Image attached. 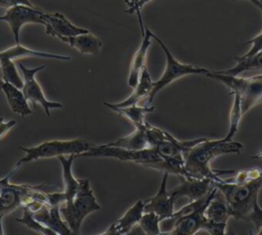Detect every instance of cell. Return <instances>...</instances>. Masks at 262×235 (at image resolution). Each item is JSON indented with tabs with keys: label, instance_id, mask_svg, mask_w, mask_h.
Here are the masks:
<instances>
[{
	"label": "cell",
	"instance_id": "10",
	"mask_svg": "<svg viewBox=\"0 0 262 235\" xmlns=\"http://www.w3.org/2000/svg\"><path fill=\"white\" fill-rule=\"evenodd\" d=\"M18 67L23 74L24 85H23V92L28 99V101L33 102L34 104H39L43 107L45 113L49 116L51 108H62L63 105L57 101H50L45 97L43 90L36 79V74L39 70L45 68V65H40L37 67H27L21 62H18Z\"/></svg>",
	"mask_w": 262,
	"mask_h": 235
},
{
	"label": "cell",
	"instance_id": "24",
	"mask_svg": "<svg viewBox=\"0 0 262 235\" xmlns=\"http://www.w3.org/2000/svg\"><path fill=\"white\" fill-rule=\"evenodd\" d=\"M27 56H33V57H41V58H49V59H57V60H71L70 56L67 55H60V54H54V53H48L43 51H37L30 48H27L23 45L15 44L14 46L7 48L0 52V59L1 58H9V59H15L19 57H27Z\"/></svg>",
	"mask_w": 262,
	"mask_h": 235
},
{
	"label": "cell",
	"instance_id": "17",
	"mask_svg": "<svg viewBox=\"0 0 262 235\" xmlns=\"http://www.w3.org/2000/svg\"><path fill=\"white\" fill-rule=\"evenodd\" d=\"M34 217L46 227L54 231L56 235L73 234L72 230L62 219L58 205H50L49 203H45L38 212L34 213Z\"/></svg>",
	"mask_w": 262,
	"mask_h": 235
},
{
	"label": "cell",
	"instance_id": "22",
	"mask_svg": "<svg viewBox=\"0 0 262 235\" xmlns=\"http://www.w3.org/2000/svg\"><path fill=\"white\" fill-rule=\"evenodd\" d=\"M103 104L110 109L114 110L115 112H118L124 118H126L135 128L143 127L146 123L145 115L155 110V107L149 105L138 106L137 104H133L128 106H117L115 105V103L108 102H103Z\"/></svg>",
	"mask_w": 262,
	"mask_h": 235
},
{
	"label": "cell",
	"instance_id": "20",
	"mask_svg": "<svg viewBox=\"0 0 262 235\" xmlns=\"http://www.w3.org/2000/svg\"><path fill=\"white\" fill-rule=\"evenodd\" d=\"M56 38L69 44L70 47L77 49L82 54H96L102 47L101 40L90 32L70 37L58 36Z\"/></svg>",
	"mask_w": 262,
	"mask_h": 235
},
{
	"label": "cell",
	"instance_id": "14",
	"mask_svg": "<svg viewBox=\"0 0 262 235\" xmlns=\"http://www.w3.org/2000/svg\"><path fill=\"white\" fill-rule=\"evenodd\" d=\"M181 183L175 188L169 190V193L174 201L179 197H186L188 202L205 197L214 187V180L196 179L179 177Z\"/></svg>",
	"mask_w": 262,
	"mask_h": 235
},
{
	"label": "cell",
	"instance_id": "29",
	"mask_svg": "<svg viewBox=\"0 0 262 235\" xmlns=\"http://www.w3.org/2000/svg\"><path fill=\"white\" fill-rule=\"evenodd\" d=\"M15 221L20 223V224H24L26 227H28L29 229H31V230L39 233V234H46V235L54 234V235H56L54 231H52L51 229L46 227L44 224L39 222L34 217V214L26 206H23V216H21V218H15Z\"/></svg>",
	"mask_w": 262,
	"mask_h": 235
},
{
	"label": "cell",
	"instance_id": "11",
	"mask_svg": "<svg viewBox=\"0 0 262 235\" xmlns=\"http://www.w3.org/2000/svg\"><path fill=\"white\" fill-rule=\"evenodd\" d=\"M205 217L206 225L204 230L207 233L226 234L227 221L231 216L228 204L218 188L206 206Z\"/></svg>",
	"mask_w": 262,
	"mask_h": 235
},
{
	"label": "cell",
	"instance_id": "13",
	"mask_svg": "<svg viewBox=\"0 0 262 235\" xmlns=\"http://www.w3.org/2000/svg\"><path fill=\"white\" fill-rule=\"evenodd\" d=\"M217 187L214 185L212 190L210 191L207 200L200 205L194 210L176 219L172 223V229L170 231L171 234H188L192 235L198 233L201 230H204L206 225V217H205V209L210 201V199L213 197V195L216 193Z\"/></svg>",
	"mask_w": 262,
	"mask_h": 235
},
{
	"label": "cell",
	"instance_id": "35",
	"mask_svg": "<svg viewBox=\"0 0 262 235\" xmlns=\"http://www.w3.org/2000/svg\"><path fill=\"white\" fill-rule=\"evenodd\" d=\"M149 1L151 0H139L137 5H136V8H135V13L137 14V17H138V20H139V25H140V30H141V34L144 33V27H143V22H142V19H141V14H140V9L146 4L148 3Z\"/></svg>",
	"mask_w": 262,
	"mask_h": 235
},
{
	"label": "cell",
	"instance_id": "5",
	"mask_svg": "<svg viewBox=\"0 0 262 235\" xmlns=\"http://www.w3.org/2000/svg\"><path fill=\"white\" fill-rule=\"evenodd\" d=\"M79 190L75 198L69 203L59 205L62 219L66 221L73 234H80L84 219L93 212L99 210L100 205L90 187L89 178L79 179Z\"/></svg>",
	"mask_w": 262,
	"mask_h": 235
},
{
	"label": "cell",
	"instance_id": "23",
	"mask_svg": "<svg viewBox=\"0 0 262 235\" xmlns=\"http://www.w3.org/2000/svg\"><path fill=\"white\" fill-rule=\"evenodd\" d=\"M154 87V81L150 78V75L147 70L146 65L142 68L138 82L134 86L133 92L123 101L119 103H115L117 106H128V105H133L137 104L140 100L144 99L145 97L148 98L151 90Z\"/></svg>",
	"mask_w": 262,
	"mask_h": 235
},
{
	"label": "cell",
	"instance_id": "31",
	"mask_svg": "<svg viewBox=\"0 0 262 235\" xmlns=\"http://www.w3.org/2000/svg\"><path fill=\"white\" fill-rule=\"evenodd\" d=\"M261 176H262V170L259 168H254V169L238 171L233 177L224 179V181L228 183H233V184H245L253 180H256Z\"/></svg>",
	"mask_w": 262,
	"mask_h": 235
},
{
	"label": "cell",
	"instance_id": "28",
	"mask_svg": "<svg viewBox=\"0 0 262 235\" xmlns=\"http://www.w3.org/2000/svg\"><path fill=\"white\" fill-rule=\"evenodd\" d=\"M0 67H1V74L4 82H8L20 89L23 88L24 79L18 74V70L12 59L1 58Z\"/></svg>",
	"mask_w": 262,
	"mask_h": 235
},
{
	"label": "cell",
	"instance_id": "21",
	"mask_svg": "<svg viewBox=\"0 0 262 235\" xmlns=\"http://www.w3.org/2000/svg\"><path fill=\"white\" fill-rule=\"evenodd\" d=\"M1 91L4 93L11 110L21 116H26L32 113L29 106L28 99L26 98L23 90L8 82H3Z\"/></svg>",
	"mask_w": 262,
	"mask_h": 235
},
{
	"label": "cell",
	"instance_id": "6",
	"mask_svg": "<svg viewBox=\"0 0 262 235\" xmlns=\"http://www.w3.org/2000/svg\"><path fill=\"white\" fill-rule=\"evenodd\" d=\"M206 77L221 82L228 88L230 94L237 93L241 96L244 113L262 102V75L243 78L210 70Z\"/></svg>",
	"mask_w": 262,
	"mask_h": 235
},
{
	"label": "cell",
	"instance_id": "39",
	"mask_svg": "<svg viewBox=\"0 0 262 235\" xmlns=\"http://www.w3.org/2000/svg\"><path fill=\"white\" fill-rule=\"evenodd\" d=\"M3 78H2V74H1V67H0V90H1V86L3 84Z\"/></svg>",
	"mask_w": 262,
	"mask_h": 235
},
{
	"label": "cell",
	"instance_id": "25",
	"mask_svg": "<svg viewBox=\"0 0 262 235\" xmlns=\"http://www.w3.org/2000/svg\"><path fill=\"white\" fill-rule=\"evenodd\" d=\"M145 126H146V123L143 127L135 128V130L131 134L106 144L125 148V149H130V150H140V149L147 148L149 146H148V141H147V136L145 131Z\"/></svg>",
	"mask_w": 262,
	"mask_h": 235
},
{
	"label": "cell",
	"instance_id": "26",
	"mask_svg": "<svg viewBox=\"0 0 262 235\" xmlns=\"http://www.w3.org/2000/svg\"><path fill=\"white\" fill-rule=\"evenodd\" d=\"M236 64L230 68L222 69V70H216L220 74L225 75H231V76H239L242 73L246 70H255V69H261L262 70V49L259 50L257 53L244 57V56H236L235 57Z\"/></svg>",
	"mask_w": 262,
	"mask_h": 235
},
{
	"label": "cell",
	"instance_id": "8",
	"mask_svg": "<svg viewBox=\"0 0 262 235\" xmlns=\"http://www.w3.org/2000/svg\"><path fill=\"white\" fill-rule=\"evenodd\" d=\"M152 39H155L161 48L163 49L165 56H166V66L165 69L160 77L159 80L154 82V87L152 90L147 98V103H151L156 95L163 90L165 87H167L169 84L174 82L177 79H180L184 76L188 75H204L206 76L210 69L205 68V67H200V66H194L192 64H187V63H182L178 61L174 55L171 53V51L168 49V47L165 45V43L157 37L155 34H152Z\"/></svg>",
	"mask_w": 262,
	"mask_h": 235
},
{
	"label": "cell",
	"instance_id": "2",
	"mask_svg": "<svg viewBox=\"0 0 262 235\" xmlns=\"http://www.w3.org/2000/svg\"><path fill=\"white\" fill-rule=\"evenodd\" d=\"M243 144L236 141H224L223 139L210 140L206 138L187 152L184 153V168L188 178L211 179L221 181L219 174H231L234 171L213 170L210 166L211 161L219 155L226 153H239Z\"/></svg>",
	"mask_w": 262,
	"mask_h": 235
},
{
	"label": "cell",
	"instance_id": "16",
	"mask_svg": "<svg viewBox=\"0 0 262 235\" xmlns=\"http://www.w3.org/2000/svg\"><path fill=\"white\" fill-rule=\"evenodd\" d=\"M45 20H46V25H45L46 34L55 38L58 36L70 37V36L89 33L87 29L80 28L72 24L63 14L59 12L45 13Z\"/></svg>",
	"mask_w": 262,
	"mask_h": 235
},
{
	"label": "cell",
	"instance_id": "9",
	"mask_svg": "<svg viewBox=\"0 0 262 235\" xmlns=\"http://www.w3.org/2000/svg\"><path fill=\"white\" fill-rule=\"evenodd\" d=\"M45 13L36 7L28 5H16L6 9L3 15H0V20L6 21L10 27L15 44H19L20 29L27 24H39L45 27Z\"/></svg>",
	"mask_w": 262,
	"mask_h": 235
},
{
	"label": "cell",
	"instance_id": "1",
	"mask_svg": "<svg viewBox=\"0 0 262 235\" xmlns=\"http://www.w3.org/2000/svg\"><path fill=\"white\" fill-rule=\"evenodd\" d=\"M214 185L224 196L230 216L236 220L249 221L255 225L256 233L262 234V208L258 203V193L262 187V176L245 184L214 181Z\"/></svg>",
	"mask_w": 262,
	"mask_h": 235
},
{
	"label": "cell",
	"instance_id": "27",
	"mask_svg": "<svg viewBox=\"0 0 262 235\" xmlns=\"http://www.w3.org/2000/svg\"><path fill=\"white\" fill-rule=\"evenodd\" d=\"M233 101L229 113V128L227 134L222 138L224 141H231L238 130L241 119L244 114L242 109L241 96L237 93H233Z\"/></svg>",
	"mask_w": 262,
	"mask_h": 235
},
{
	"label": "cell",
	"instance_id": "3",
	"mask_svg": "<svg viewBox=\"0 0 262 235\" xmlns=\"http://www.w3.org/2000/svg\"><path fill=\"white\" fill-rule=\"evenodd\" d=\"M17 169L13 166L11 171L0 179V234H3L2 219L5 215L15 210L18 207L26 206L33 200H43L47 202L46 194L42 185L11 184L10 177Z\"/></svg>",
	"mask_w": 262,
	"mask_h": 235
},
{
	"label": "cell",
	"instance_id": "7",
	"mask_svg": "<svg viewBox=\"0 0 262 235\" xmlns=\"http://www.w3.org/2000/svg\"><path fill=\"white\" fill-rule=\"evenodd\" d=\"M91 148V144L82 138L72 140H49L42 142L36 146L19 147L26 155L20 158L14 167L18 169L21 165L37 160L40 158H49L59 155L76 154L77 157L80 153L85 152Z\"/></svg>",
	"mask_w": 262,
	"mask_h": 235
},
{
	"label": "cell",
	"instance_id": "37",
	"mask_svg": "<svg viewBox=\"0 0 262 235\" xmlns=\"http://www.w3.org/2000/svg\"><path fill=\"white\" fill-rule=\"evenodd\" d=\"M254 5H256L257 7H259L261 9L262 12V0H250Z\"/></svg>",
	"mask_w": 262,
	"mask_h": 235
},
{
	"label": "cell",
	"instance_id": "15",
	"mask_svg": "<svg viewBox=\"0 0 262 235\" xmlns=\"http://www.w3.org/2000/svg\"><path fill=\"white\" fill-rule=\"evenodd\" d=\"M168 175V173H164L162 182L156 195L144 201V212L156 213L161 218L162 221L172 217V215L175 212V201L172 199L169 191L167 190Z\"/></svg>",
	"mask_w": 262,
	"mask_h": 235
},
{
	"label": "cell",
	"instance_id": "36",
	"mask_svg": "<svg viewBox=\"0 0 262 235\" xmlns=\"http://www.w3.org/2000/svg\"><path fill=\"white\" fill-rule=\"evenodd\" d=\"M139 0H130V3L128 5L129 9H128V12L129 13H135V8H136V5L138 3Z\"/></svg>",
	"mask_w": 262,
	"mask_h": 235
},
{
	"label": "cell",
	"instance_id": "4",
	"mask_svg": "<svg viewBox=\"0 0 262 235\" xmlns=\"http://www.w3.org/2000/svg\"><path fill=\"white\" fill-rule=\"evenodd\" d=\"M78 156L87 157H112L124 161H132L140 166L155 169L163 173L166 172L167 161L155 148L147 147L140 150H130L107 144L91 146L85 152L80 153Z\"/></svg>",
	"mask_w": 262,
	"mask_h": 235
},
{
	"label": "cell",
	"instance_id": "12",
	"mask_svg": "<svg viewBox=\"0 0 262 235\" xmlns=\"http://www.w3.org/2000/svg\"><path fill=\"white\" fill-rule=\"evenodd\" d=\"M77 157L76 154H71L68 157L66 155H59L57 156L59 162L62 167V176H63V185L64 189L62 192H47V203L50 205H60L62 203H69L71 202L78 190H79V179H76L73 175L72 167L74 159Z\"/></svg>",
	"mask_w": 262,
	"mask_h": 235
},
{
	"label": "cell",
	"instance_id": "33",
	"mask_svg": "<svg viewBox=\"0 0 262 235\" xmlns=\"http://www.w3.org/2000/svg\"><path fill=\"white\" fill-rule=\"evenodd\" d=\"M16 5H28V6L35 7L30 0H0V7L6 8V9Z\"/></svg>",
	"mask_w": 262,
	"mask_h": 235
},
{
	"label": "cell",
	"instance_id": "34",
	"mask_svg": "<svg viewBox=\"0 0 262 235\" xmlns=\"http://www.w3.org/2000/svg\"><path fill=\"white\" fill-rule=\"evenodd\" d=\"M16 122L14 120L4 121L3 118H0V139H2L14 126Z\"/></svg>",
	"mask_w": 262,
	"mask_h": 235
},
{
	"label": "cell",
	"instance_id": "38",
	"mask_svg": "<svg viewBox=\"0 0 262 235\" xmlns=\"http://www.w3.org/2000/svg\"><path fill=\"white\" fill-rule=\"evenodd\" d=\"M251 158H253V159H262V151H260V152H258V153L252 155Z\"/></svg>",
	"mask_w": 262,
	"mask_h": 235
},
{
	"label": "cell",
	"instance_id": "41",
	"mask_svg": "<svg viewBox=\"0 0 262 235\" xmlns=\"http://www.w3.org/2000/svg\"><path fill=\"white\" fill-rule=\"evenodd\" d=\"M232 1H236V0H232Z\"/></svg>",
	"mask_w": 262,
	"mask_h": 235
},
{
	"label": "cell",
	"instance_id": "32",
	"mask_svg": "<svg viewBox=\"0 0 262 235\" xmlns=\"http://www.w3.org/2000/svg\"><path fill=\"white\" fill-rule=\"evenodd\" d=\"M245 44H250L251 47L250 49L242 56L244 57H248V56H251L255 53H257L259 50L262 49V32L260 34H258L257 36H255L254 38L248 40L247 42H245Z\"/></svg>",
	"mask_w": 262,
	"mask_h": 235
},
{
	"label": "cell",
	"instance_id": "19",
	"mask_svg": "<svg viewBox=\"0 0 262 235\" xmlns=\"http://www.w3.org/2000/svg\"><path fill=\"white\" fill-rule=\"evenodd\" d=\"M152 32L148 28H144V33L142 34V40L141 43L136 50L131 64H130V69H129V75H128V85L130 87H133L137 84L140 73L142 68L145 66V59H146V54L147 50L151 45V39H152Z\"/></svg>",
	"mask_w": 262,
	"mask_h": 235
},
{
	"label": "cell",
	"instance_id": "40",
	"mask_svg": "<svg viewBox=\"0 0 262 235\" xmlns=\"http://www.w3.org/2000/svg\"><path fill=\"white\" fill-rule=\"evenodd\" d=\"M125 1V3L127 4V5H129V3H130V0H124Z\"/></svg>",
	"mask_w": 262,
	"mask_h": 235
},
{
	"label": "cell",
	"instance_id": "30",
	"mask_svg": "<svg viewBox=\"0 0 262 235\" xmlns=\"http://www.w3.org/2000/svg\"><path fill=\"white\" fill-rule=\"evenodd\" d=\"M161 222V218L156 213L144 212L138 224L145 234H163Z\"/></svg>",
	"mask_w": 262,
	"mask_h": 235
},
{
	"label": "cell",
	"instance_id": "18",
	"mask_svg": "<svg viewBox=\"0 0 262 235\" xmlns=\"http://www.w3.org/2000/svg\"><path fill=\"white\" fill-rule=\"evenodd\" d=\"M144 213V201L137 200L126 213L114 222L102 234H126L135 224H138Z\"/></svg>",
	"mask_w": 262,
	"mask_h": 235
}]
</instances>
